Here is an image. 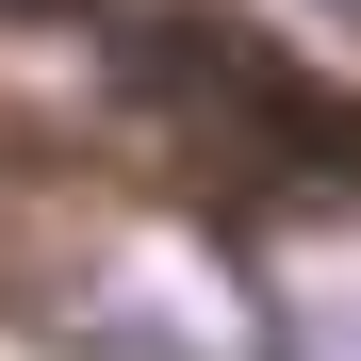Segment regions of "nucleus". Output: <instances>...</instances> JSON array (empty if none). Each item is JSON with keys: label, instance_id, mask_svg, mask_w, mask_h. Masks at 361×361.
Wrapping results in <instances>:
<instances>
[{"label": "nucleus", "instance_id": "f257e3e1", "mask_svg": "<svg viewBox=\"0 0 361 361\" xmlns=\"http://www.w3.org/2000/svg\"><path fill=\"white\" fill-rule=\"evenodd\" d=\"M0 17H33V0H0Z\"/></svg>", "mask_w": 361, "mask_h": 361}]
</instances>
